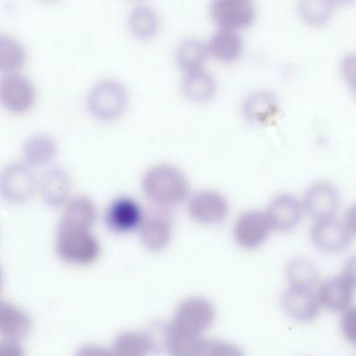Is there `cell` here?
Segmentation results:
<instances>
[{
	"instance_id": "6da1fadb",
	"label": "cell",
	"mask_w": 356,
	"mask_h": 356,
	"mask_svg": "<svg viewBox=\"0 0 356 356\" xmlns=\"http://www.w3.org/2000/svg\"><path fill=\"white\" fill-rule=\"evenodd\" d=\"M141 188L147 199L162 210L186 203L191 193L186 174L175 164L164 162L154 164L145 170Z\"/></svg>"
},
{
	"instance_id": "7a4b0ae2",
	"label": "cell",
	"mask_w": 356,
	"mask_h": 356,
	"mask_svg": "<svg viewBox=\"0 0 356 356\" xmlns=\"http://www.w3.org/2000/svg\"><path fill=\"white\" fill-rule=\"evenodd\" d=\"M128 103V89L122 82L113 79L101 81L89 93V110L99 120H114L120 118L126 111Z\"/></svg>"
},
{
	"instance_id": "3957f363",
	"label": "cell",
	"mask_w": 356,
	"mask_h": 356,
	"mask_svg": "<svg viewBox=\"0 0 356 356\" xmlns=\"http://www.w3.org/2000/svg\"><path fill=\"white\" fill-rule=\"evenodd\" d=\"M187 212L195 222L216 225L224 222L230 212L226 195L216 189L204 188L191 193L186 201Z\"/></svg>"
},
{
	"instance_id": "277c9868",
	"label": "cell",
	"mask_w": 356,
	"mask_h": 356,
	"mask_svg": "<svg viewBox=\"0 0 356 356\" xmlns=\"http://www.w3.org/2000/svg\"><path fill=\"white\" fill-rule=\"evenodd\" d=\"M209 15L218 29L241 32L254 24L257 9L251 0H214Z\"/></svg>"
},
{
	"instance_id": "5b68a950",
	"label": "cell",
	"mask_w": 356,
	"mask_h": 356,
	"mask_svg": "<svg viewBox=\"0 0 356 356\" xmlns=\"http://www.w3.org/2000/svg\"><path fill=\"white\" fill-rule=\"evenodd\" d=\"M341 195L337 185L320 180L306 188L301 199L304 213L314 220L333 218L341 207Z\"/></svg>"
},
{
	"instance_id": "8992f818",
	"label": "cell",
	"mask_w": 356,
	"mask_h": 356,
	"mask_svg": "<svg viewBox=\"0 0 356 356\" xmlns=\"http://www.w3.org/2000/svg\"><path fill=\"white\" fill-rule=\"evenodd\" d=\"M270 231L272 228L266 212L250 209L237 216L233 227V236L243 249L255 250L266 243Z\"/></svg>"
},
{
	"instance_id": "52a82bcc",
	"label": "cell",
	"mask_w": 356,
	"mask_h": 356,
	"mask_svg": "<svg viewBox=\"0 0 356 356\" xmlns=\"http://www.w3.org/2000/svg\"><path fill=\"white\" fill-rule=\"evenodd\" d=\"M281 112L280 99L268 89H256L245 95L241 103V114L253 126L274 124Z\"/></svg>"
},
{
	"instance_id": "ba28073f",
	"label": "cell",
	"mask_w": 356,
	"mask_h": 356,
	"mask_svg": "<svg viewBox=\"0 0 356 356\" xmlns=\"http://www.w3.org/2000/svg\"><path fill=\"white\" fill-rule=\"evenodd\" d=\"M36 188L32 168L22 162H12L0 170V195L9 201L28 199Z\"/></svg>"
},
{
	"instance_id": "9c48e42d",
	"label": "cell",
	"mask_w": 356,
	"mask_h": 356,
	"mask_svg": "<svg viewBox=\"0 0 356 356\" xmlns=\"http://www.w3.org/2000/svg\"><path fill=\"white\" fill-rule=\"evenodd\" d=\"M34 85L22 74L13 72L0 78V104L14 113H24L34 105Z\"/></svg>"
},
{
	"instance_id": "30bf717a",
	"label": "cell",
	"mask_w": 356,
	"mask_h": 356,
	"mask_svg": "<svg viewBox=\"0 0 356 356\" xmlns=\"http://www.w3.org/2000/svg\"><path fill=\"white\" fill-rule=\"evenodd\" d=\"M264 212L272 230L278 232L295 230L304 216L301 200L289 193H280L274 195Z\"/></svg>"
},
{
	"instance_id": "8fae6325",
	"label": "cell",
	"mask_w": 356,
	"mask_h": 356,
	"mask_svg": "<svg viewBox=\"0 0 356 356\" xmlns=\"http://www.w3.org/2000/svg\"><path fill=\"white\" fill-rule=\"evenodd\" d=\"M353 236V233L343 224V220L335 216L314 220L310 231L314 245L327 253L343 251L350 245Z\"/></svg>"
},
{
	"instance_id": "7c38bea8",
	"label": "cell",
	"mask_w": 356,
	"mask_h": 356,
	"mask_svg": "<svg viewBox=\"0 0 356 356\" xmlns=\"http://www.w3.org/2000/svg\"><path fill=\"white\" fill-rule=\"evenodd\" d=\"M216 320V308L209 300L191 297L177 308L172 324L187 330L201 333L211 327Z\"/></svg>"
},
{
	"instance_id": "4fadbf2b",
	"label": "cell",
	"mask_w": 356,
	"mask_h": 356,
	"mask_svg": "<svg viewBox=\"0 0 356 356\" xmlns=\"http://www.w3.org/2000/svg\"><path fill=\"white\" fill-rule=\"evenodd\" d=\"M316 289L303 285H289L282 298L285 312L298 322L314 321L321 309Z\"/></svg>"
},
{
	"instance_id": "5bb4252c",
	"label": "cell",
	"mask_w": 356,
	"mask_h": 356,
	"mask_svg": "<svg viewBox=\"0 0 356 356\" xmlns=\"http://www.w3.org/2000/svg\"><path fill=\"white\" fill-rule=\"evenodd\" d=\"M143 243L153 251H161L170 245L174 232L172 218L166 210L156 209L143 216L139 226Z\"/></svg>"
},
{
	"instance_id": "9a60e30c",
	"label": "cell",
	"mask_w": 356,
	"mask_h": 356,
	"mask_svg": "<svg viewBox=\"0 0 356 356\" xmlns=\"http://www.w3.org/2000/svg\"><path fill=\"white\" fill-rule=\"evenodd\" d=\"M143 213L140 204L129 197L114 200L106 212L108 227L116 233H129L136 230L143 222Z\"/></svg>"
},
{
	"instance_id": "2e32d148",
	"label": "cell",
	"mask_w": 356,
	"mask_h": 356,
	"mask_svg": "<svg viewBox=\"0 0 356 356\" xmlns=\"http://www.w3.org/2000/svg\"><path fill=\"white\" fill-rule=\"evenodd\" d=\"M354 278L347 273L341 277L328 279L316 289L321 307L339 312L348 309L353 297Z\"/></svg>"
},
{
	"instance_id": "e0dca14e",
	"label": "cell",
	"mask_w": 356,
	"mask_h": 356,
	"mask_svg": "<svg viewBox=\"0 0 356 356\" xmlns=\"http://www.w3.org/2000/svg\"><path fill=\"white\" fill-rule=\"evenodd\" d=\"M218 89V81L205 68L185 72L181 80L182 95L191 103L205 104L212 101Z\"/></svg>"
},
{
	"instance_id": "ac0fdd59",
	"label": "cell",
	"mask_w": 356,
	"mask_h": 356,
	"mask_svg": "<svg viewBox=\"0 0 356 356\" xmlns=\"http://www.w3.org/2000/svg\"><path fill=\"white\" fill-rule=\"evenodd\" d=\"M206 343L201 333L181 328L172 323L166 326L164 348L170 356H201Z\"/></svg>"
},
{
	"instance_id": "d6986e66",
	"label": "cell",
	"mask_w": 356,
	"mask_h": 356,
	"mask_svg": "<svg viewBox=\"0 0 356 356\" xmlns=\"http://www.w3.org/2000/svg\"><path fill=\"white\" fill-rule=\"evenodd\" d=\"M209 57L222 63H233L243 55L245 41L241 33L218 29L206 42Z\"/></svg>"
},
{
	"instance_id": "ffe728a7",
	"label": "cell",
	"mask_w": 356,
	"mask_h": 356,
	"mask_svg": "<svg viewBox=\"0 0 356 356\" xmlns=\"http://www.w3.org/2000/svg\"><path fill=\"white\" fill-rule=\"evenodd\" d=\"M208 58L209 54L206 42L195 37L183 39L175 51L177 65L184 74L204 68Z\"/></svg>"
},
{
	"instance_id": "44dd1931",
	"label": "cell",
	"mask_w": 356,
	"mask_h": 356,
	"mask_svg": "<svg viewBox=\"0 0 356 356\" xmlns=\"http://www.w3.org/2000/svg\"><path fill=\"white\" fill-rule=\"evenodd\" d=\"M131 33L140 40H149L157 36L161 26L159 14L149 5H138L129 15Z\"/></svg>"
},
{
	"instance_id": "7402d4cb",
	"label": "cell",
	"mask_w": 356,
	"mask_h": 356,
	"mask_svg": "<svg viewBox=\"0 0 356 356\" xmlns=\"http://www.w3.org/2000/svg\"><path fill=\"white\" fill-rule=\"evenodd\" d=\"M72 181L65 170L60 168H51L45 172L39 183L41 195L45 201L57 205L65 201L70 195Z\"/></svg>"
},
{
	"instance_id": "603a6c76",
	"label": "cell",
	"mask_w": 356,
	"mask_h": 356,
	"mask_svg": "<svg viewBox=\"0 0 356 356\" xmlns=\"http://www.w3.org/2000/svg\"><path fill=\"white\" fill-rule=\"evenodd\" d=\"M24 45L10 35L0 33V72L13 74L26 62Z\"/></svg>"
},
{
	"instance_id": "cb8c5ba5",
	"label": "cell",
	"mask_w": 356,
	"mask_h": 356,
	"mask_svg": "<svg viewBox=\"0 0 356 356\" xmlns=\"http://www.w3.org/2000/svg\"><path fill=\"white\" fill-rule=\"evenodd\" d=\"M334 13V3L326 0H303L298 5V14L304 24L322 26L329 22Z\"/></svg>"
},
{
	"instance_id": "d4e9b609",
	"label": "cell",
	"mask_w": 356,
	"mask_h": 356,
	"mask_svg": "<svg viewBox=\"0 0 356 356\" xmlns=\"http://www.w3.org/2000/svg\"><path fill=\"white\" fill-rule=\"evenodd\" d=\"M56 143L47 135H36L29 139L24 145V157L32 164L49 162L56 154Z\"/></svg>"
},
{
	"instance_id": "484cf974",
	"label": "cell",
	"mask_w": 356,
	"mask_h": 356,
	"mask_svg": "<svg viewBox=\"0 0 356 356\" xmlns=\"http://www.w3.org/2000/svg\"><path fill=\"white\" fill-rule=\"evenodd\" d=\"M287 279L289 285L318 287V273L316 266L305 258H297L287 266Z\"/></svg>"
},
{
	"instance_id": "4316f807",
	"label": "cell",
	"mask_w": 356,
	"mask_h": 356,
	"mask_svg": "<svg viewBox=\"0 0 356 356\" xmlns=\"http://www.w3.org/2000/svg\"><path fill=\"white\" fill-rule=\"evenodd\" d=\"M66 212L72 222H88L95 216V204L86 195H76L70 200Z\"/></svg>"
},
{
	"instance_id": "83f0119b",
	"label": "cell",
	"mask_w": 356,
	"mask_h": 356,
	"mask_svg": "<svg viewBox=\"0 0 356 356\" xmlns=\"http://www.w3.org/2000/svg\"><path fill=\"white\" fill-rule=\"evenodd\" d=\"M201 356H245L237 346L227 341L206 343Z\"/></svg>"
},
{
	"instance_id": "f1b7e54d",
	"label": "cell",
	"mask_w": 356,
	"mask_h": 356,
	"mask_svg": "<svg viewBox=\"0 0 356 356\" xmlns=\"http://www.w3.org/2000/svg\"><path fill=\"white\" fill-rule=\"evenodd\" d=\"M343 318V331L346 332L348 339L354 341V309L348 310Z\"/></svg>"
}]
</instances>
